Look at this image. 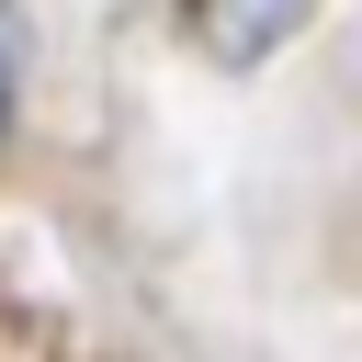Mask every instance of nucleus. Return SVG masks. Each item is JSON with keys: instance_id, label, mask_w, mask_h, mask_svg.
I'll return each instance as SVG.
<instances>
[{"instance_id": "f257e3e1", "label": "nucleus", "mask_w": 362, "mask_h": 362, "mask_svg": "<svg viewBox=\"0 0 362 362\" xmlns=\"http://www.w3.org/2000/svg\"><path fill=\"white\" fill-rule=\"evenodd\" d=\"M294 23H305V0H204V45H215L226 68H260Z\"/></svg>"}, {"instance_id": "f03ea898", "label": "nucleus", "mask_w": 362, "mask_h": 362, "mask_svg": "<svg viewBox=\"0 0 362 362\" xmlns=\"http://www.w3.org/2000/svg\"><path fill=\"white\" fill-rule=\"evenodd\" d=\"M0 113H11V11H0Z\"/></svg>"}]
</instances>
